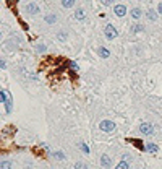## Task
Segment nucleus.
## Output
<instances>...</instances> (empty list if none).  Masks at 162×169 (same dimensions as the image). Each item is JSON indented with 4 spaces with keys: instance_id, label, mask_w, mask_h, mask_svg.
<instances>
[{
    "instance_id": "obj_1",
    "label": "nucleus",
    "mask_w": 162,
    "mask_h": 169,
    "mask_svg": "<svg viewBox=\"0 0 162 169\" xmlns=\"http://www.w3.org/2000/svg\"><path fill=\"white\" fill-rule=\"evenodd\" d=\"M99 129L102 132H112L113 129H115V124H113L112 120H102V122L99 124Z\"/></svg>"
},
{
    "instance_id": "obj_2",
    "label": "nucleus",
    "mask_w": 162,
    "mask_h": 169,
    "mask_svg": "<svg viewBox=\"0 0 162 169\" xmlns=\"http://www.w3.org/2000/svg\"><path fill=\"white\" fill-rule=\"evenodd\" d=\"M139 132L143 135H151L152 132H154V127H152V124H149V122H143L139 125Z\"/></svg>"
},
{
    "instance_id": "obj_3",
    "label": "nucleus",
    "mask_w": 162,
    "mask_h": 169,
    "mask_svg": "<svg viewBox=\"0 0 162 169\" xmlns=\"http://www.w3.org/2000/svg\"><path fill=\"white\" fill-rule=\"evenodd\" d=\"M104 34H106L107 39H115L118 33H117V28H113L112 25H107L106 29H104Z\"/></svg>"
},
{
    "instance_id": "obj_4",
    "label": "nucleus",
    "mask_w": 162,
    "mask_h": 169,
    "mask_svg": "<svg viewBox=\"0 0 162 169\" xmlns=\"http://www.w3.org/2000/svg\"><path fill=\"white\" fill-rule=\"evenodd\" d=\"M39 5L37 4H34V2H29V4H26V11L28 13H31V15H36V13H39Z\"/></svg>"
},
{
    "instance_id": "obj_5",
    "label": "nucleus",
    "mask_w": 162,
    "mask_h": 169,
    "mask_svg": "<svg viewBox=\"0 0 162 169\" xmlns=\"http://www.w3.org/2000/svg\"><path fill=\"white\" fill-rule=\"evenodd\" d=\"M113 13H115L117 16H125V13H127V7H125V5H115Z\"/></svg>"
},
{
    "instance_id": "obj_6",
    "label": "nucleus",
    "mask_w": 162,
    "mask_h": 169,
    "mask_svg": "<svg viewBox=\"0 0 162 169\" xmlns=\"http://www.w3.org/2000/svg\"><path fill=\"white\" fill-rule=\"evenodd\" d=\"M101 164H102L106 169H109L110 166H112V161H110V158L107 155H102V156H101Z\"/></svg>"
},
{
    "instance_id": "obj_7",
    "label": "nucleus",
    "mask_w": 162,
    "mask_h": 169,
    "mask_svg": "<svg viewBox=\"0 0 162 169\" xmlns=\"http://www.w3.org/2000/svg\"><path fill=\"white\" fill-rule=\"evenodd\" d=\"M75 16H76L78 20H81V21L86 20V13H85V10H83V8H78V10L75 11Z\"/></svg>"
},
{
    "instance_id": "obj_8",
    "label": "nucleus",
    "mask_w": 162,
    "mask_h": 169,
    "mask_svg": "<svg viewBox=\"0 0 162 169\" xmlns=\"http://www.w3.org/2000/svg\"><path fill=\"white\" fill-rule=\"evenodd\" d=\"M130 13H131V16H133L135 20H139V18L143 16V11H141V8H133Z\"/></svg>"
},
{
    "instance_id": "obj_9",
    "label": "nucleus",
    "mask_w": 162,
    "mask_h": 169,
    "mask_svg": "<svg viewBox=\"0 0 162 169\" xmlns=\"http://www.w3.org/2000/svg\"><path fill=\"white\" fill-rule=\"evenodd\" d=\"M46 21L49 23V25H54L57 21V15L55 13H49V15H46Z\"/></svg>"
},
{
    "instance_id": "obj_10",
    "label": "nucleus",
    "mask_w": 162,
    "mask_h": 169,
    "mask_svg": "<svg viewBox=\"0 0 162 169\" xmlns=\"http://www.w3.org/2000/svg\"><path fill=\"white\" fill-rule=\"evenodd\" d=\"M148 18L151 21H156V18H157V11H154V8H149V10H148Z\"/></svg>"
},
{
    "instance_id": "obj_11",
    "label": "nucleus",
    "mask_w": 162,
    "mask_h": 169,
    "mask_svg": "<svg viewBox=\"0 0 162 169\" xmlns=\"http://www.w3.org/2000/svg\"><path fill=\"white\" fill-rule=\"evenodd\" d=\"M146 150H148L149 153H156L157 151V146H156V143H148L146 145Z\"/></svg>"
},
{
    "instance_id": "obj_12",
    "label": "nucleus",
    "mask_w": 162,
    "mask_h": 169,
    "mask_svg": "<svg viewBox=\"0 0 162 169\" xmlns=\"http://www.w3.org/2000/svg\"><path fill=\"white\" fill-rule=\"evenodd\" d=\"M117 169H130V164H128L127 161H123V159H122V161L117 164Z\"/></svg>"
},
{
    "instance_id": "obj_13",
    "label": "nucleus",
    "mask_w": 162,
    "mask_h": 169,
    "mask_svg": "<svg viewBox=\"0 0 162 169\" xmlns=\"http://www.w3.org/2000/svg\"><path fill=\"white\" fill-rule=\"evenodd\" d=\"M73 5H75L73 0H63V2H62V7L63 8H70V7H73Z\"/></svg>"
},
{
    "instance_id": "obj_14",
    "label": "nucleus",
    "mask_w": 162,
    "mask_h": 169,
    "mask_svg": "<svg viewBox=\"0 0 162 169\" xmlns=\"http://www.w3.org/2000/svg\"><path fill=\"white\" fill-rule=\"evenodd\" d=\"M52 156L55 159H65V153H62V151H54Z\"/></svg>"
},
{
    "instance_id": "obj_15",
    "label": "nucleus",
    "mask_w": 162,
    "mask_h": 169,
    "mask_svg": "<svg viewBox=\"0 0 162 169\" xmlns=\"http://www.w3.org/2000/svg\"><path fill=\"white\" fill-rule=\"evenodd\" d=\"M0 169H11V163L2 161V164H0Z\"/></svg>"
},
{
    "instance_id": "obj_16",
    "label": "nucleus",
    "mask_w": 162,
    "mask_h": 169,
    "mask_svg": "<svg viewBox=\"0 0 162 169\" xmlns=\"http://www.w3.org/2000/svg\"><path fill=\"white\" fill-rule=\"evenodd\" d=\"M99 54H101V55H102L104 59H107V57L110 55V52H109V50H107V49H104V47H102V49H101V50H99Z\"/></svg>"
},
{
    "instance_id": "obj_17",
    "label": "nucleus",
    "mask_w": 162,
    "mask_h": 169,
    "mask_svg": "<svg viewBox=\"0 0 162 169\" xmlns=\"http://www.w3.org/2000/svg\"><path fill=\"white\" fill-rule=\"evenodd\" d=\"M75 169H88V164H85V163H76Z\"/></svg>"
},
{
    "instance_id": "obj_18",
    "label": "nucleus",
    "mask_w": 162,
    "mask_h": 169,
    "mask_svg": "<svg viewBox=\"0 0 162 169\" xmlns=\"http://www.w3.org/2000/svg\"><path fill=\"white\" fill-rule=\"evenodd\" d=\"M131 31H133V33H138V31H144V28H143V26H141V25H135L133 28H131Z\"/></svg>"
},
{
    "instance_id": "obj_19",
    "label": "nucleus",
    "mask_w": 162,
    "mask_h": 169,
    "mask_svg": "<svg viewBox=\"0 0 162 169\" xmlns=\"http://www.w3.org/2000/svg\"><path fill=\"white\" fill-rule=\"evenodd\" d=\"M58 41H67V33L60 31V33H58Z\"/></svg>"
},
{
    "instance_id": "obj_20",
    "label": "nucleus",
    "mask_w": 162,
    "mask_h": 169,
    "mask_svg": "<svg viewBox=\"0 0 162 169\" xmlns=\"http://www.w3.org/2000/svg\"><path fill=\"white\" fill-rule=\"evenodd\" d=\"M80 148H81L85 153H89V148H88V145H86V143H80Z\"/></svg>"
},
{
    "instance_id": "obj_21",
    "label": "nucleus",
    "mask_w": 162,
    "mask_h": 169,
    "mask_svg": "<svg viewBox=\"0 0 162 169\" xmlns=\"http://www.w3.org/2000/svg\"><path fill=\"white\" fill-rule=\"evenodd\" d=\"M36 50H37V52H44V50H46V46H44V44H39V46L36 47Z\"/></svg>"
},
{
    "instance_id": "obj_22",
    "label": "nucleus",
    "mask_w": 162,
    "mask_h": 169,
    "mask_svg": "<svg viewBox=\"0 0 162 169\" xmlns=\"http://www.w3.org/2000/svg\"><path fill=\"white\" fill-rule=\"evenodd\" d=\"M131 159H133V158H131L130 155H123V161H127L128 164H130V163H131Z\"/></svg>"
},
{
    "instance_id": "obj_23",
    "label": "nucleus",
    "mask_w": 162,
    "mask_h": 169,
    "mask_svg": "<svg viewBox=\"0 0 162 169\" xmlns=\"http://www.w3.org/2000/svg\"><path fill=\"white\" fill-rule=\"evenodd\" d=\"M135 145H136L138 148H141V150H144V146H143V143H141V141H133Z\"/></svg>"
},
{
    "instance_id": "obj_24",
    "label": "nucleus",
    "mask_w": 162,
    "mask_h": 169,
    "mask_svg": "<svg viewBox=\"0 0 162 169\" xmlns=\"http://www.w3.org/2000/svg\"><path fill=\"white\" fill-rule=\"evenodd\" d=\"M157 13L162 15V2H159V5H157Z\"/></svg>"
}]
</instances>
